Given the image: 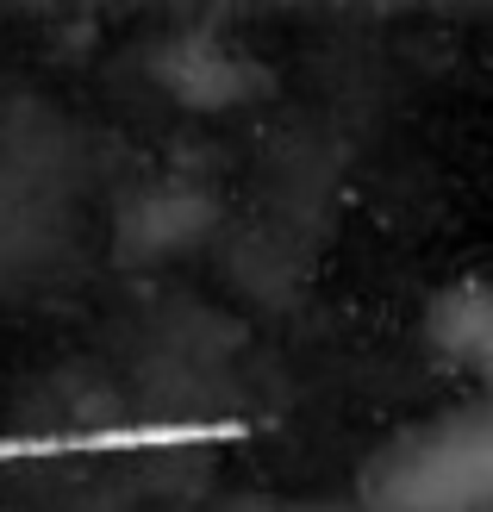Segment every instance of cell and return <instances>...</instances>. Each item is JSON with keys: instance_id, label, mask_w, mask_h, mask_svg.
Here are the masks:
<instances>
[{"instance_id": "obj_3", "label": "cell", "mask_w": 493, "mask_h": 512, "mask_svg": "<svg viewBox=\"0 0 493 512\" xmlns=\"http://www.w3.org/2000/svg\"><path fill=\"white\" fill-rule=\"evenodd\" d=\"M238 512H269V506H238Z\"/></svg>"}, {"instance_id": "obj_2", "label": "cell", "mask_w": 493, "mask_h": 512, "mask_svg": "<svg viewBox=\"0 0 493 512\" xmlns=\"http://www.w3.org/2000/svg\"><path fill=\"white\" fill-rule=\"evenodd\" d=\"M175 94L188 107H231L244 94V69L225 50H188V69L175 75Z\"/></svg>"}, {"instance_id": "obj_1", "label": "cell", "mask_w": 493, "mask_h": 512, "mask_svg": "<svg viewBox=\"0 0 493 512\" xmlns=\"http://www.w3.org/2000/svg\"><path fill=\"white\" fill-rule=\"evenodd\" d=\"M369 512H493V413H450L381 450Z\"/></svg>"}]
</instances>
